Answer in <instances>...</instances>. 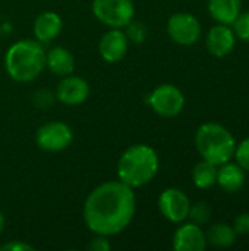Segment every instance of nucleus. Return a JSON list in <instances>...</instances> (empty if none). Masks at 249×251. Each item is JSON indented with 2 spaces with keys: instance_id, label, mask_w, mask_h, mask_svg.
<instances>
[{
  "instance_id": "obj_1",
  "label": "nucleus",
  "mask_w": 249,
  "mask_h": 251,
  "mask_svg": "<svg viewBox=\"0 0 249 251\" xmlns=\"http://www.w3.org/2000/svg\"><path fill=\"white\" fill-rule=\"evenodd\" d=\"M136 199L132 187L122 181H109L94 188L84 204V221L97 235H116L134 219Z\"/></svg>"
},
{
  "instance_id": "obj_2",
  "label": "nucleus",
  "mask_w": 249,
  "mask_h": 251,
  "mask_svg": "<svg viewBox=\"0 0 249 251\" xmlns=\"http://www.w3.org/2000/svg\"><path fill=\"white\" fill-rule=\"evenodd\" d=\"M158 156L156 150L147 144H135L123 151L117 163L119 179L132 187L147 185L158 171Z\"/></svg>"
},
{
  "instance_id": "obj_3",
  "label": "nucleus",
  "mask_w": 249,
  "mask_h": 251,
  "mask_svg": "<svg viewBox=\"0 0 249 251\" xmlns=\"http://www.w3.org/2000/svg\"><path fill=\"white\" fill-rule=\"evenodd\" d=\"M4 66L12 79L18 82H29L45 68V51L40 41L21 40L7 49Z\"/></svg>"
},
{
  "instance_id": "obj_4",
  "label": "nucleus",
  "mask_w": 249,
  "mask_h": 251,
  "mask_svg": "<svg viewBox=\"0 0 249 251\" xmlns=\"http://www.w3.org/2000/svg\"><path fill=\"white\" fill-rule=\"evenodd\" d=\"M195 146L201 157L216 166H220L235 154L236 141L229 129L216 122L201 125L195 134Z\"/></svg>"
},
{
  "instance_id": "obj_5",
  "label": "nucleus",
  "mask_w": 249,
  "mask_h": 251,
  "mask_svg": "<svg viewBox=\"0 0 249 251\" xmlns=\"http://www.w3.org/2000/svg\"><path fill=\"white\" fill-rule=\"evenodd\" d=\"M94 16L112 28L128 26L135 15L132 0H92Z\"/></svg>"
},
{
  "instance_id": "obj_6",
  "label": "nucleus",
  "mask_w": 249,
  "mask_h": 251,
  "mask_svg": "<svg viewBox=\"0 0 249 251\" xmlns=\"http://www.w3.org/2000/svg\"><path fill=\"white\" fill-rule=\"evenodd\" d=\"M151 109L164 118L178 116L185 106L183 93L173 84H161L151 91L147 99Z\"/></svg>"
},
{
  "instance_id": "obj_7",
  "label": "nucleus",
  "mask_w": 249,
  "mask_h": 251,
  "mask_svg": "<svg viewBox=\"0 0 249 251\" xmlns=\"http://www.w3.org/2000/svg\"><path fill=\"white\" fill-rule=\"evenodd\" d=\"M72 140H73L72 129L66 124L59 121H51L44 124L43 126L38 128L35 134L37 146L41 150L50 153H57L68 149Z\"/></svg>"
},
{
  "instance_id": "obj_8",
  "label": "nucleus",
  "mask_w": 249,
  "mask_h": 251,
  "mask_svg": "<svg viewBox=\"0 0 249 251\" xmlns=\"http://www.w3.org/2000/svg\"><path fill=\"white\" fill-rule=\"evenodd\" d=\"M167 34L175 43L181 46H191L201 37V24L194 15L179 12L169 18Z\"/></svg>"
},
{
  "instance_id": "obj_9",
  "label": "nucleus",
  "mask_w": 249,
  "mask_h": 251,
  "mask_svg": "<svg viewBox=\"0 0 249 251\" xmlns=\"http://www.w3.org/2000/svg\"><path fill=\"white\" fill-rule=\"evenodd\" d=\"M158 209L167 221L181 224L188 219L191 201L183 191L178 188H167L158 197Z\"/></svg>"
},
{
  "instance_id": "obj_10",
  "label": "nucleus",
  "mask_w": 249,
  "mask_h": 251,
  "mask_svg": "<svg viewBox=\"0 0 249 251\" xmlns=\"http://www.w3.org/2000/svg\"><path fill=\"white\" fill-rule=\"evenodd\" d=\"M90 96V85L84 78L66 75L57 84L56 99L68 106H76L84 103Z\"/></svg>"
},
{
  "instance_id": "obj_11",
  "label": "nucleus",
  "mask_w": 249,
  "mask_h": 251,
  "mask_svg": "<svg viewBox=\"0 0 249 251\" xmlns=\"http://www.w3.org/2000/svg\"><path fill=\"white\" fill-rule=\"evenodd\" d=\"M205 247V232L194 222L179 226L173 234V249L176 251H203Z\"/></svg>"
},
{
  "instance_id": "obj_12",
  "label": "nucleus",
  "mask_w": 249,
  "mask_h": 251,
  "mask_svg": "<svg viewBox=\"0 0 249 251\" xmlns=\"http://www.w3.org/2000/svg\"><path fill=\"white\" fill-rule=\"evenodd\" d=\"M98 51L101 57L109 62V63H116L122 60L128 51V37L123 31L119 28L109 29L107 32L103 34L100 44H98Z\"/></svg>"
},
{
  "instance_id": "obj_13",
  "label": "nucleus",
  "mask_w": 249,
  "mask_h": 251,
  "mask_svg": "<svg viewBox=\"0 0 249 251\" xmlns=\"http://www.w3.org/2000/svg\"><path fill=\"white\" fill-rule=\"evenodd\" d=\"M205 43H207L208 51L213 56L225 57L235 49L236 35H235V31L230 26H227L225 24H220V25L213 26L208 31Z\"/></svg>"
},
{
  "instance_id": "obj_14",
  "label": "nucleus",
  "mask_w": 249,
  "mask_h": 251,
  "mask_svg": "<svg viewBox=\"0 0 249 251\" xmlns=\"http://www.w3.org/2000/svg\"><path fill=\"white\" fill-rule=\"evenodd\" d=\"M62 31V19L56 12L47 10L40 13L34 21V35L40 43L54 40Z\"/></svg>"
},
{
  "instance_id": "obj_15",
  "label": "nucleus",
  "mask_w": 249,
  "mask_h": 251,
  "mask_svg": "<svg viewBox=\"0 0 249 251\" xmlns=\"http://www.w3.org/2000/svg\"><path fill=\"white\" fill-rule=\"evenodd\" d=\"M45 66L48 71L57 76L70 75L75 69V59L72 53L65 47H53L48 53H45Z\"/></svg>"
},
{
  "instance_id": "obj_16",
  "label": "nucleus",
  "mask_w": 249,
  "mask_h": 251,
  "mask_svg": "<svg viewBox=\"0 0 249 251\" xmlns=\"http://www.w3.org/2000/svg\"><path fill=\"white\" fill-rule=\"evenodd\" d=\"M217 171V182L226 193H238L245 185V171L238 163H223Z\"/></svg>"
},
{
  "instance_id": "obj_17",
  "label": "nucleus",
  "mask_w": 249,
  "mask_h": 251,
  "mask_svg": "<svg viewBox=\"0 0 249 251\" xmlns=\"http://www.w3.org/2000/svg\"><path fill=\"white\" fill-rule=\"evenodd\" d=\"M242 9V0H208L210 15L220 24L230 25Z\"/></svg>"
},
{
  "instance_id": "obj_18",
  "label": "nucleus",
  "mask_w": 249,
  "mask_h": 251,
  "mask_svg": "<svg viewBox=\"0 0 249 251\" xmlns=\"http://www.w3.org/2000/svg\"><path fill=\"white\" fill-rule=\"evenodd\" d=\"M236 235L238 234L235 232L233 226H230L227 224H216L205 234L207 243H210L211 246L219 247V249H226V247L233 246L236 241Z\"/></svg>"
},
{
  "instance_id": "obj_19",
  "label": "nucleus",
  "mask_w": 249,
  "mask_h": 251,
  "mask_svg": "<svg viewBox=\"0 0 249 251\" xmlns=\"http://www.w3.org/2000/svg\"><path fill=\"white\" fill-rule=\"evenodd\" d=\"M217 171H219L217 166L207 160L197 163L192 171V181L195 187L203 190L211 188L217 182Z\"/></svg>"
},
{
  "instance_id": "obj_20",
  "label": "nucleus",
  "mask_w": 249,
  "mask_h": 251,
  "mask_svg": "<svg viewBox=\"0 0 249 251\" xmlns=\"http://www.w3.org/2000/svg\"><path fill=\"white\" fill-rule=\"evenodd\" d=\"M210 216H211V209L207 203L204 201H200L194 206H191L189 209V215L188 218L191 219V222L197 224V225H204L210 221Z\"/></svg>"
},
{
  "instance_id": "obj_21",
  "label": "nucleus",
  "mask_w": 249,
  "mask_h": 251,
  "mask_svg": "<svg viewBox=\"0 0 249 251\" xmlns=\"http://www.w3.org/2000/svg\"><path fill=\"white\" fill-rule=\"evenodd\" d=\"M233 26L235 35L249 43V10L238 15V18L233 21Z\"/></svg>"
},
{
  "instance_id": "obj_22",
  "label": "nucleus",
  "mask_w": 249,
  "mask_h": 251,
  "mask_svg": "<svg viewBox=\"0 0 249 251\" xmlns=\"http://www.w3.org/2000/svg\"><path fill=\"white\" fill-rule=\"evenodd\" d=\"M236 157V162L238 165L244 169L249 172V138L244 140L241 144H236V149H235V154Z\"/></svg>"
},
{
  "instance_id": "obj_23",
  "label": "nucleus",
  "mask_w": 249,
  "mask_h": 251,
  "mask_svg": "<svg viewBox=\"0 0 249 251\" xmlns=\"http://www.w3.org/2000/svg\"><path fill=\"white\" fill-rule=\"evenodd\" d=\"M233 229L236 234H241V235L249 234V213H241L236 216Z\"/></svg>"
},
{
  "instance_id": "obj_24",
  "label": "nucleus",
  "mask_w": 249,
  "mask_h": 251,
  "mask_svg": "<svg viewBox=\"0 0 249 251\" xmlns=\"http://www.w3.org/2000/svg\"><path fill=\"white\" fill-rule=\"evenodd\" d=\"M90 249L95 251H107L110 250V244H109V241L106 240L104 235H98L97 238H94V240L91 241Z\"/></svg>"
},
{
  "instance_id": "obj_25",
  "label": "nucleus",
  "mask_w": 249,
  "mask_h": 251,
  "mask_svg": "<svg viewBox=\"0 0 249 251\" xmlns=\"http://www.w3.org/2000/svg\"><path fill=\"white\" fill-rule=\"evenodd\" d=\"M0 250H9V251H26L34 250V247L25 244V243H7L4 246L0 247Z\"/></svg>"
},
{
  "instance_id": "obj_26",
  "label": "nucleus",
  "mask_w": 249,
  "mask_h": 251,
  "mask_svg": "<svg viewBox=\"0 0 249 251\" xmlns=\"http://www.w3.org/2000/svg\"><path fill=\"white\" fill-rule=\"evenodd\" d=\"M3 228H4V218H3V215H1V212H0V234H1V231H3Z\"/></svg>"
}]
</instances>
